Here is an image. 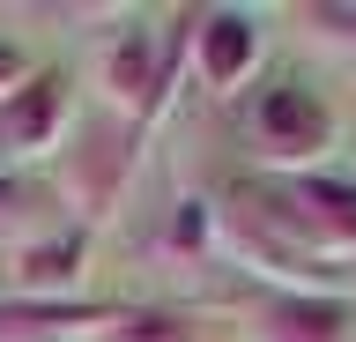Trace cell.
I'll return each instance as SVG.
<instances>
[{"label":"cell","mask_w":356,"mask_h":342,"mask_svg":"<svg viewBox=\"0 0 356 342\" xmlns=\"http://www.w3.org/2000/svg\"><path fill=\"white\" fill-rule=\"evenodd\" d=\"M15 208H22V179L0 171V224H15Z\"/></svg>","instance_id":"7c38bea8"},{"label":"cell","mask_w":356,"mask_h":342,"mask_svg":"<svg viewBox=\"0 0 356 342\" xmlns=\"http://www.w3.org/2000/svg\"><path fill=\"white\" fill-rule=\"evenodd\" d=\"M134 164H141V127H127V119H97V127H82V134L60 149V194L74 201L82 231L104 224L111 208L127 201Z\"/></svg>","instance_id":"3957f363"},{"label":"cell","mask_w":356,"mask_h":342,"mask_svg":"<svg viewBox=\"0 0 356 342\" xmlns=\"http://www.w3.org/2000/svg\"><path fill=\"white\" fill-rule=\"evenodd\" d=\"M119 305H97V297H74V305H22L8 297L0 305V335H22V342H74V335H104Z\"/></svg>","instance_id":"ba28073f"},{"label":"cell","mask_w":356,"mask_h":342,"mask_svg":"<svg viewBox=\"0 0 356 342\" xmlns=\"http://www.w3.org/2000/svg\"><path fill=\"white\" fill-rule=\"evenodd\" d=\"M252 342H356L349 290H267L252 305Z\"/></svg>","instance_id":"52a82bcc"},{"label":"cell","mask_w":356,"mask_h":342,"mask_svg":"<svg viewBox=\"0 0 356 342\" xmlns=\"http://www.w3.org/2000/svg\"><path fill=\"white\" fill-rule=\"evenodd\" d=\"M260 52H267V30H260L252 8H200V23H193V82L208 97H238L260 75Z\"/></svg>","instance_id":"5b68a950"},{"label":"cell","mask_w":356,"mask_h":342,"mask_svg":"<svg viewBox=\"0 0 356 342\" xmlns=\"http://www.w3.org/2000/svg\"><path fill=\"white\" fill-rule=\"evenodd\" d=\"M74 141V90L60 68H38L8 104H0V171L8 164H44Z\"/></svg>","instance_id":"277c9868"},{"label":"cell","mask_w":356,"mask_h":342,"mask_svg":"<svg viewBox=\"0 0 356 342\" xmlns=\"http://www.w3.org/2000/svg\"><path fill=\"white\" fill-rule=\"evenodd\" d=\"M252 149H260L267 179L319 171V157L334 149V104L312 82H267L252 97Z\"/></svg>","instance_id":"7a4b0ae2"},{"label":"cell","mask_w":356,"mask_h":342,"mask_svg":"<svg viewBox=\"0 0 356 342\" xmlns=\"http://www.w3.org/2000/svg\"><path fill=\"white\" fill-rule=\"evenodd\" d=\"M97 342H200V320L171 305H119Z\"/></svg>","instance_id":"9c48e42d"},{"label":"cell","mask_w":356,"mask_h":342,"mask_svg":"<svg viewBox=\"0 0 356 342\" xmlns=\"http://www.w3.org/2000/svg\"><path fill=\"white\" fill-rule=\"evenodd\" d=\"M30 75H38V68H30V52H22V45H0V104H8Z\"/></svg>","instance_id":"8fae6325"},{"label":"cell","mask_w":356,"mask_h":342,"mask_svg":"<svg viewBox=\"0 0 356 342\" xmlns=\"http://www.w3.org/2000/svg\"><path fill=\"white\" fill-rule=\"evenodd\" d=\"M297 23H305L312 45L349 52V60H356V0H312V8H297Z\"/></svg>","instance_id":"30bf717a"},{"label":"cell","mask_w":356,"mask_h":342,"mask_svg":"<svg viewBox=\"0 0 356 342\" xmlns=\"http://www.w3.org/2000/svg\"><path fill=\"white\" fill-rule=\"evenodd\" d=\"M82 275H89V231L82 224L22 238L15 261H8V283H15L22 305H74V297H82Z\"/></svg>","instance_id":"8992f818"},{"label":"cell","mask_w":356,"mask_h":342,"mask_svg":"<svg viewBox=\"0 0 356 342\" xmlns=\"http://www.w3.org/2000/svg\"><path fill=\"white\" fill-rule=\"evenodd\" d=\"M238 194L282 231L289 246H305L312 261H327V268L356 261V179L289 171V179H252V186H238Z\"/></svg>","instance_id":"6da1fadb"}]
</instances>
